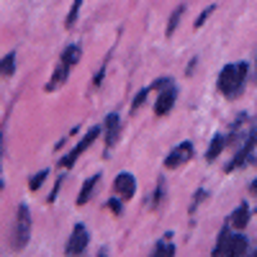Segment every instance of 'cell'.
<instances>
[{
	"instance_id": "cell-1",
	"label": "cell",
	"mask_w": 257,
	"mask_h": 257,
	"mask_svg": "<svg viewBox=\"0 0 257 257\" xmlns=\"http://www.w3.org/2000/svg\"><path fill=\"white\" fill-rule=\"evenodd\" d=\"M244 77H247V64H244V62H239V64H226V67L221 70V75H219V90H221L224 95L234 98V95L239 93Z\"/></svg>"
},
{
	"instance_id": "cell-2",
	"label": "cell",
	"mask_w": 257,
	"mask_h": 257,
	"mask_svg": "<svg viewBox=\"0 0 257 257\" xmlns=\"http://www.w3.org/2000/svg\"><path fill=\"white\" fill-rule=\"evenodd\" d=\"M244 249H247V239L242 237V234L231 237V234L221 231V234H219V244H216V249H213V254H229V257H237V254H244Z\"/></svg>"
},
{
	"instance_id": "cell-3",
	"label": "cell",
	"mask_w": 257,
	"mask_h": 257,
	"mask_svg": "<svg viewBox=\"0 0 257 257\" xmlns=\"http://www.w3.org/2000/svg\"><path fill=\"white\" fill-rule=\"evenodd\" d=\"M29 234H31V216H29V208L21 206L16 216V229H13V247L24 249L29 242Z\"/></svg>"
},
{
	"instance_id": "cell-4",
	"label": "cell",
	"mask_w": 257,
	"mask_h": 257,
	"mask_svg": "<svg viewBox=\"0 0 257 257\" xmlns=\"http://www.w3.org/2000/svg\"><path fill=\"white\" fill-rule=\"evenodd\" d=\"M190 157H193V144H190V142H183L180 147H175L173 152L167 155V160H165V167H170V170H175V167L185 165V162H188Z\"/></svg>"
},
{
	"instance_id": "cell-5",
	"label": "cell",
	"mask_w": 257,
	"mask_h": 257,
	"mask_svg": "<svg viewBox=\"0 0 257 257\" xmlns=\"http://www.w3.org/2000/svg\"><path fill=\"white\" fill-rule=\"evenodd\" d=\"M98 134H100V128H98V126H93V128H90V132H88V134H85V139H82V142H80V144H77V147L72 149V152H70L67 157H64V160H62V167H72V165L77 162V157H80V155L85 152V149H88V147H90V144L95 142V137H98Z\"/></svg>"
},
{
	"instance_id": "cell-6",
	"label": "cell",
	"mask_w": 257,
	"mask_h": 257,
	"mask_svg": "<svg viewBox=\"0 0 257 257\" xmlns=\"http://www.w3.org/2000/svg\"><path fill=\"white\" fill-rule=\"evenodd\" d=\"M85 247H88V229L82 224H77L72 229L70 242H67V254H80V252H85Z\"/></svg>"
},
{
	"instance_id": "cell-7",
	"label": "cell",
	"mask_w": 257,
	"mask_h": 257,
	"mask_svg": "<svg viewBox=\"0 0 257 257\" xmlns=\"http://www.w3.org/2000/svg\"><path fill=\"white\" fill-rule=\"evenodd\" d=\"M113 190H116V196L121 198H132L134 193H137V180L132 173H121L116 180H113Z\"/></svg>"
},
{
	"instance_id": "cell-8",
	"label": "cell",
	"mask_w": 257,
	"mask_h": 257,
	"mask_svg": "<svg viewBox=\"0 0 257 257\" xmlns=\"http://www.w3.org/2000/svg\"><path fill=\"white\" fill-rule=\"evenodd\" d=\"M173 103H175V88H173V85H165V88L160 90L157 105H155L157 116H165V113H170V108H173Z\"/></svg>"
},
{
	"instance_id": "cell-9",
	"label": "cell",
	"mask_w": 257,
	"mask_h": 257,
	"mask_svg": "<svg viewBox=\"0 0 257 257\" xmlns=\"http://www.w3.org/2000/svg\"><path fill=\"white\" fill-rule=\"evenodd\" d=\"M118 132H121V121H118V113H111L105 118V147H113L118 142Z\"/></svg>"
},
{
	"instance_id": "cell-10",
	"label": "cell",
	"mask_w": 257,
	"mask_h": 257,
	"mask_svg": "<svg viewBox=\"0 0 257 257\" xmlns=\"http://www.w3.org/2000/svg\"><path fill=\"white\" fill-rule=\"evenodd\" d=\"M254 144H257V128H254V132H252V137L244 142V147L239 149V155H237V160H234L231 165H229V170H234V167H239V165H244L247 162V157H249V152H252V149H254Z\"/></svg>"
},
{
	"instance_id": "cell-11",
	"label": "cell",
	"mask_w": 257,
	"mask_h": 257,
	"mask_svg": "<svg viewBox=\"0 0 257 257\" xmlns=\"http://www.w3.org/2000/svg\"><path fill=\"white\" fill-rule=\"evenodd\" d=\"M247 221H249V208H247V206L242 203V206H239L237 211L231 213V219H229V224H231L234 229H244V226H247Z\"/></svg>"
},
{
	"instance_id": "cell-12",
	"label": "cell",
	"mask_w": 257,
	"mask_h": 257,
	"mask_svg": "<svg viewBox=\"0 0 257 257\" xmlns=\"http://www.w3.org/2000/svg\"><path fill=\"white\" fill-rule=\"evenodd\" d=\"M98 180H100V175H93L90 180H85V185H82V190H80V196H77V203L80 206H85L90 201V196H93V188L98 185Z\"/></svg>"
},
{
	"instance_id": "cell-13",
	"label": "cell",
	"mask_w": 257,
	"mask_h": 257,
	"mask_svg": "<svg viewBox=\"0 0 257 257\" xmlns=\"http://www.w3.org/2000/svg\"><path fill=\"white\" fill-rule=\"evenodd\" d=\"M224 137L219 134V137H213V142H211V147H208V152H206V160L208 162H213V160H216L219 155H221V149H224Z\"/></svg>"
},
{
	"instance_id": "cell-14",
	"label": "cell",
	"mask_w": 257,
	"mask_h": 257,
	"mask_svg": "<svg viewBox=\"0 0 257 257\" xmlns=\"http://www.w3.org/2000/svg\"><path fill=\"white\" fill-rule=\"evenodd\" d=\"M16 72V54H6L3 59H0V75L11 77Z\"/></svg>"
},
{
	"instance_id": "cell-15",
	"label": "cell",
	"mask_w": 257,
	"mask_h": 257,
	"mask_svg": "<svg viewBox=\"0 0 257 257\" xmlns=\"http://www.w3.org/2000/svg\"><path fill=\"white\" fill-rule=\"evenodd\" d=\"M62 59H64V62H67V64H75V62L80 59V47H77V44H72V47H67V49H64V52H62Z\"/></svg>"
},
{
	"instance_id": "cell-16",
	"label": "cell",
	"mask_w": 257,
	"mask_h": 257,
	"mask_svg": "<svg viewBox=\"0 0 257 257\" xmlns=\"http://www.w3.org/2000/svg\"><path fill=\"white\" fill-rule=\"evenodd\" d=\"M183 6L180 8H175V13H173V18H170V24H167V36H173L175 34V29H178V24H180V18H183Z\"/></svg>"
},
{
	"instance_id": "cell-17",
	"label": "cell",
	"mask_w": 257,
	"mask_h": 257,
	"mask_svg": "<svg viewBox=\"0 0 257 257\" xmlns=\"http://www.w3.org/2000/svg\"><path fill=\"white\" fill-rule=\"evenodd\" d=\"M47 175H49L47 170H41V173H36V175L29 180V188H31V190H39V188H41V183L47 180Z\"/></svg>"
},
{
	"instance_id": "cell-18",
	"label": "cell",
	"mask_w": 257,
	"mask_h": 257,
	"mask_svg": "<svg viewBox=\"0 0 257 257\" xmlns=\"http://www.w3.org/2000/svg\"><path fill=\"white\" fill-rule=\"evenodd\" d=\"M213 11H216V8H206V11H203V13H201V16L196 18V29H201V26L206 24V18H208V16H211Z\"/></svg>"
},
{
	"instance_id": "cell-19",
	"label": "cell",
	"mask_w": 257,
	"mask_h": 257,
	"mask_svg": "<svg viewBox=\"0 0 257 257\" xmlns=\"http://www.w3.org/2000/svg\"><path fill=\"white\" fill-rule=\"evenodd\" d=\"M147 93H149V90H139V95H137V98H134V103H132V108H134V111H137L139 105L147 100Z\"/></svg>"
},
{
	"instance_id": "cell-20",
	"label": "cell",
	"mask_w": 257,
	"mask_h": 257,
	"mask_svg": "<svg viewBox=\"0 0 257 257\" xmlns=\"http://www.w3.org/2000/svg\"><path fill=\"white\" fill-rule=\"evenodd\" d=\"M165 252V254H175V247H170V244H157V254Z\"/></svg>"
},
{
	"instance_id": "cell-21",
	"label": "cell",
	"mask_w": 257,
	"mask_h": 257,
	"mask_svg": "<svg viewBox=\"0 0 257 257\" xmlns=\"http://www.w3.org/2000/svg\"><path fill=\"white\" fill-rule=\"evenodd\" d=\"M108 206H111V208H113V211H116V213H121V206H118V203H116V201H111V203H108Z\"/></svg>"
},
{
	"instance_id": "cell-22",
	"label": "cell",
	"mask_w": 257,
	"mask_h": 257,
	"mask_svg": "<svg viewBox=\"0 0 257 257\" xmlns=\"http://www.w3.org/2000/svg\"><path fill=\"white\" fill-rule=\"evenodd\" d=\"M249 190H252V193H254V196H257V180H254V183L249 185Z\"/></svg>"
},
{
	"instance_id": "cell-23",
	"label": "cell",
	"mask_w": 257,
	"mask_h": 257,
	"mask_svg": "<svg viewBox=\"0 0 257 257\" xmlns=\"http://www.w3.org/2000/svg\"><path fill=\"white\" fill-rule=\"evenodd\" d=\"M0 142H3V137H0Z\"/></svg>"
}]
</instances>
